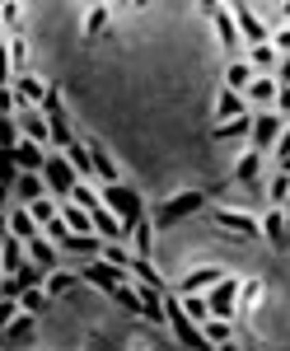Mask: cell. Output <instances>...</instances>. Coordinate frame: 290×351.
I'll use <instances>...</instances> for the list:
<instances>
[{
  "instance_id": "cell-42",
  "label": "cell",
  "mask_w": 290,
  "mask_h": 351,
  "mask_svg": "<svg viewBox=\"0 0 290 351\" xmlns=\"http://www.w3.org/2000/svg\"><path fill=\"white\" fill-rule=\"evenodd\" d=\"M71 202H75V206H84V211H94V206H104V197H99V192H89L84 183H75V192H71Z\"/></svg>"
},
{
  "instance_id": "cell-37",
  "label": "cell",
  "mask_w": 290,
  "mask_h": 351,
  "mask_svg": "<svg viewBox=\"0 0 290 351\" xmlns=\"http://www.w3.org/2000/svg\"><path fill=\"white\" fill-rule=\"evenodd\" d=\"M24 136H19V122L14 117H0V150H19Z\"/></svg>"
},
{
  "instance_id": "cell-54",
  "label": "cell",
  "mask_w": 290,
  "mask_h": 351,
  "mask_svg": "<svg viewBox=\"0 0 290 351\" xmlns=\"http://www.w3.org/2000/svg\"><path fill=\"white\" fill-rule=\"evenodd\" d=\"M281 173H286V178H290V155H286V160H281Z\"/></svg>"
},
{
  "instance_id": "cell-55",
  "label": "cell",
  "mask_w": 290,
  "mask_h": 351,
  "mask_svg": "<svg viewBox=\"0 0 290 351\" xmlns=\"http://www.w3.org/2000/svg\"><path fill=\"white\" fill-rule=\"evenodd\" d=\"M281 14H290V5H281Z\"/></svg>"
},
{
  "instance_id": "cell-20",
  "label": "cell",
  "mask_w": 290,
  "mask_h": 351,
  "mask_svg": "<svg viewBox=\"0 0 290 351\" xmlns=\"http://www.w3.org/2000/svg\"><path fill=\"white\" fill-rule=\"evenodd\" d=\"M10 234L28 243V239H38V234H43V225L28 216V206H19V211H10Z\"/></svg>"
},
{
  "instance_id": "cell-41",
  "label": "cell",
  "mask_w": 290,
  "mask_h": 351,
  "mask_svg": "<svg viewBox=\"0 0 290 351\" xmlns=\"http://www.w3.org/2000/svg\"><path fill=\"white\" fill-rule=\"evenodd\" d=\"M104 263H112V267H132V248H122V243H104Z\"/></svg>"
},
{
  "instance_id": "cell-36",
  "label": "cell",
  "mask_w": 290,
  "mask_h": 351,
  "mask_svg": "<svg viewBox=\"0 0 290 351\" xmlns=\"http://www.w3.org/2000/svg\"><path fill=\"white\" fill-rule=\"evenodd\" d=\"M33 332H38V328H33V314H19L14 324L5 328V337H10V342H33Z\"/></svg>"
},
{
  "instance_id": "cell-46",
  "label": "cell",
  "mask_w": 290,
  "mask_h": 351,
  "mask_svg": "<svg viewBox=\"0 0 290 351\" xmlns=\"http://www.w3.org/2000/svg\"><path fill=\"white\" fill-rule=\"evenodd\" d=\"M271 202H290V178H286V173L271 178Z\"/></svg>"
},
{
  "instance_id": "cell-17",
  "label": "cell",
  "mask_w": 290,
  "mask_h": 351,
  "mask_svg": "<svg viewBox=\"0 0 290 351\" xmlns=\"http://www.w3.org/2000/svg\"><path fill=\"white\" fill-rule=\"evenodd\" d=\"M127 271L136 276V286H145V291H159V295H169V286H164V276L150 267V258H132V267H127Z\"/></svg>"
},
{
  "instance_id": "cell-35",
  "label": "cell",
  "mask_w": 290,
  "mask_h": 351,
  "mask_svg": "<svg viewBox=\"0 0 290 351\" xmlns=\"http://www.w3.org/2000/svg\"><path fill=\"white\" fill-rule=\"evenodd\" d=\"M104 24H108V5H89L84 10V38H99Z\"/></svg>"
},
{
  "instance_id": "cell-19",
  "label": "cell",
  "mask_w": 290,
  "mask_h": 351,
  "mask_svg": "<svg viewBox=\"0 0 290 351\" xmlns=\"http://www.w3.org/2000/svg\"><path fill=\"white\" fill-rule=\"evenodd\" d=\"M89 160H94V178H99L104 188H112V183H122V178H117V164L108 160V150H104V145H89Z\"/></svg>"
},
{
  "instance_id": "cell-11",
  "label": "cell",
  "mask_w": 290,
  "mask_h": 351,
  "mask_svg": "<svg viewBox=\"0 0 290 351\" xmlns=\"http://www.w3.org/2000/svg\"><path fill=\"white\" fill-rule=\"evenodd\" d=\"M14 99H19V108H43V99H47V84L38 80V75H14Z\"/></svg>"
},
{
  "instance_id": "cell-31",
  "label": "cell",
  "mask_w": 290,
  "mask_h": 351,
  "mask_svg": "<svg viewBox=\"0 0 290 351\" xmlns=\"http://www.w3.org/2000/svg\"><path fill=\"white\" fill-rule=\"evenodd\" d=\"M47 304H52V295L38 286V291H24V295H19V314H43Z\"/></svg>"
},
{
  "instance_id": "cell-40",
  "label": "cell",
  "mask_w": 290,
  "mask_h": 351,
  "mask_svg": "<svg viewBox=\"0 0 290 351\" xmlns=\"http://www.w3.org/2000/svg\"><path fill=\"white\" fill-rule=\"evenodd\" d=\"M187 309V319H197V324H206L211 319V304H206V295H178Z\"/></svg>"
},
{
  "instance_id": "cell-12",
  "label": "cell",
  "mask_w": 290,
  "mask_h": 351,
  "mask_svg": "<svg viewBox=\"0 0 290 351\" xmlns=\"http://www.w3.org/2000/svg\"><path fill=\"white\" fill-rule=\"evenodd\" d=\"M89 220H94V234H99L104 243H122V239H127V230H122V220L112 216L108 206H94V211H89Z\"/></svg>"
},
{
  "instance_id": "cell-44",
  "label": "cell",
  "mask_w": 290,
  "mask_h": 351,
  "mask_svg": "<svg viewBox=\"0 0 290 351\" xmlns=\"http://www.w3.org/2000/svg\"><path fill=\"white\" fill-rule=\"evenodd\" d=\"M258 295H263V286H258V281H248V286H239V314H243L248 304H258Z\"/></svg>"
},
{
  "instance_id": "cell-2",
  "label": "cell",
  "mask_w": 290,
  "mask_h": 351,
  "mask_svg": "<svg viewBox=\"0 0 290 351\" xmlns=\"http://www.w3.org/2000/svg\"><path fill=\"white\" fill-rule=\"evenodd\" d=\"M43 183H47V197L52 202H71V192H75V169L71 160L61 155V150H47V164H43Z\"/></svg>"
},
{
  "instance_id": "cell-48",
  "label": "cell",
  "mask_w": 290,
  "mask_h": 351,
  "mask_svg": "<svg viewBox=\"0 0 290 351\" xmlns=\"http://www.w3.org/2000/svg\"><path fill=\"white\" fill-rule=\"evenodd\" d=\"M10 66H14V61H10V47H0V89H10V84H14Z\"/></svg>"
},
{
  "instance_id": "cell-4",
  "label": "cell",
  "mask_w": 290,
  "mask_h": 351,
  "mask_svg": "<svg viewBox=\"0 0 290 351\" xmlns=\"http://www.w3.org/2000/svg\"><path fill=\"white\" fill-rule=\"evenodd\" d=\"M239 286H243V281L225 271V281L206 291V304H211V319H234V314H239Z\"/></svg>"
},
{
  "instance_id": "cell-15",
  "label": "cell",
  "mask_w": 290,
  "mask_h": 351,
  "mask_svg": "<svg viewBox=\"0 0 290 351\" xmlns=\"http://www.w3.org/2000/svg\"><path fill=\"white\" fill-rule=\"evenodd\" d=\"M263 239L271 243V248H290V220L281 216V211H267L263 216Z\"/></svg>"
},
{
  "instance_id": "cell-24",
  "label": "cell",
  "mask_w": 290,
  "mask_h": 351,
  "mask_svg": "<svg viewBox=\"0 0 290 351\" xmlns=\"http://www.w3.org/2000/svg\"><path fill=\"white\" fill-rule=\"evenodd\" d=\"M127 243H132V258H150V243H155V220H141Z\"/></svg>"
},
{
  "instance_id": "cell-33",
  "label": "cell",
  "mask_w": 290,
  "mask_h": 351,
  "mask_svg": "<svg viewBox=\"0 0 290 351\" xmlns=\"http://www.w3.org/2000/svg\"><path fill=\"white\" fill-rule=\"evenodd\" d=\"M202 332H206V342H211V347L234 342V337H230V319H206V324H202Z\"/></svg>"
},
{
  "instance_id": "cell-25",
  "label": "cell",
  "mask_w": 290,
  "mask_h": 351,
  "mask_svg": "<svg viewBox=\"0 0 290 351\" xmlns=\"http://www.w3.org/2000/svg\"><path fill=\"white\" fill-rule=\"evenodd\" d=\"M276 89H281V84H276V75H253V84H248V99L263 108V104H271V99H276Z\"/></svg>"
},
{
  "instance_id": "cell-51",
  "label": "cell",
  "mask_w": 290,
  "mask_h": 351,
  "mask_svg": "<svg viewBox=\"0 0 290 351\" xmlns=\"http://www.w3.org/2000/svg\"><path fill=\"white\" fill-rule=\"evenodd\" d=\"M276 84H281V89H290V56H281V61H276Z\"/></svg>"
},
{
  "instance_id": "cell-52",
  "label": "cell",
  "mask_w": 290,
  "mask_h": 351,
  "mask_svg": "<svg viewBox=\"0 0 290 351\" xmlns=\"http://www.w3.org/2000/svg\"><path fill=\"white\" fill-rule=\"evenodd\" d=\"M271 150H276V160H286V155H290V127L276 136V145H271Z\"/></svg>"
},
{
  "instance_id": "cell-27",
  "label": "cell",
  "mask_w": 290,
  "mask_h": 351,
  "mask_svg": "<svg viewBox=\"0 0 290 351\" xmlns=\"http://www.w3.org/2000/svg\"><path fill=\"white\" fill-rule=\"evenodd\" d=\"M14 192L28 202H38V197H47V183H43V173H19V183H14Z\"/></svg>"
},
{
  "instance_id": "cell-47",
  "label": "cell",
  "mask_w": 290,
  "mask_h": 351,
  "mask_svg": "<svg viewBox=\"0 0 290 351\" xmlns=\"http://www.w3.org/2000/svg\"><path fill=\"white\" fill-rule=\"evenodd\" d=\"M19 112V99H14V89H0V117H14Z\"/></svg>"
},
{
  "instance_id": "cell-22",
  "label": "cell",
  "mask_w": 290,
  "mask_h": 351,
  "mask_svg": "<svg viewBox=\"0 0 290 351\" xmlns=\"http://www.w3.org/2000/svg\"><path fill=\"white\" fill-rule=\"evenodd\" d=\"M61 220L71 225V234H94V220H89V211H84V206H75V202H61Z\"/></svg>"
},
{
  "instance_id": "cell-34",
  "label": "cell",
  "mask_w": 290,
  "mask_h": 351,
  "mask_svg": "<svg viewBox=\"0 0 290 351\" xmlns=\"http://www.w3.org/2000/svg\"><path fill=\"white\" fill-rule=\"evenodd\" d=\"M248 84H253V66H243V61H234V66H230V71H225V89H248Z\"/></svg>"
},
{
  "instance_id": "cell-8",
  "label": "cell",
  "mask_w": 290,
  "mask_h": 351,
  "mask_svg": "<svg viewBox=\"0 0 290 351\" xmlns=\"http://www.w3.org/2000/svg\"><path fill=\"white\" fill-rule=\"evenodd\" d=\"M230 14H234V24H239V38H248L253 47H263V43H267V24L253 14V5L239 0V5H230Z\"/></svg>"
},
{
  "instance_id": "cell-30",
  "label": "cell",
  "mask_w": 290,
  "mask_h": 351,
  "mask_svg": "<svg viewBox=\"0 0 290 351\" xmlns=\"http://www.w3.org/2000/svg\"><path fill=\"white\" fill-rule=\"evenodd\" d=\"M28 216L38 220V225H47V220L61 216V202H52V197H38V202H28Z\"/></svg>"
},
{
  "instance_id": "cell-39",
  "label": "cell",
  "mask_w": 290,
  "mask_h": 351,
  "mask_svg": "<svg viewBox=\"0 0 290 351\" xmlns=\"http://www.w3.org/2000/svg\"><path fill=\"white\" fill-rule=\"evenodd\" d=\"M258 169H263V160H258V150H248V155L239 160L234 178H239V183H258Z\"/></svg>"
},
{
  "instance_id": "cell-14",
  "label": "cell",
  "mask_w": 290,
  "mask_h": 351,
  "mask_svg": "<svg viewBox=\"0 0 290 351\" xmlns=\"http://www.w3.org/2000/svg\"><path fill=\"white\" fill-rule=\"evenodd\" d=\"M28 263V253H24V239H14V234H5L0 239V271L5 276H14V271Z\"/></svg>"
},
{
  "instance_id": "cell-6",
  "label": "cell",
  "mask_w": 290,
  "mask_h": 351,
  "mask_svg": "<svg viewBox=\"0 0 290 351\" xmlns=\"http://www.w3.org/2000/svg\"><path fill=\"white\" fill-rule=\"evenodd\" d=\"M281 132H286V122H281L276 112H258V117H253V132H248V145L263 155V150L276 145V136H281Z\"/></svg>"
},
{
  "instance_id": "cell-50",
  "label": "cell",
  "mask_w": 290,
  "mask_h": 351,
  "mask_svg": "<svg viewBox=\"0 0 290 351\" xmlns=\"http://www.w3.org/2000/svg\"><path fill=\"white\" fill-rule=\"evenodd\" d=\"M276 117H281V122L290 117V89H276Z\"/></svg>"
},
{
  "instance_id": "cell-23",
  "label": "cell",
  "mask_w": 290,
  "mask_h": 351,
  "mask_svg": "<svg viewBox=\"0 0 290 351\" xmlns=\"http://www.w3.org/2000/svg\"><path fill=\"white\" fill-rule=\"evenodd\" d=\"M243 94H234V89H220V108H215V122H234V117H243Z\"/></svg>"
},
{
  "instance_id": "cell-53",
  "label": "cell",
  "mask_w": 290,
  "mask_h": 351,
  "mask_svg": "<svg viewBox=\"0 0 290 351\" xmlns=\"http://www.w3.org/2000/svg\"><path fill=\"white\" fill-rule=\"evenodd\" d=\"M10 234V211H0V239Z\"/></svg>"
},
{
  "instance_id": "cell-45",
  "label": "cell",
  "mask_w": 290,
  "mask_h": 351,
  "mask_svg": "<svg viewBox=\"0 0 290 351\" xmlns=\"http://www.w3.org/2000/svg\"><path fill=\"white\" fill-rule=\"evenodd\" d=\"M19 319V300H0V332Z\"/></svg>"
},
{
  "instance_id": "cell-18",
  "label": "cell",
  "mask_w": 290,
  "mask_h": 351,
  "mask_svg": "<svg viewBox=\"0 0 290 351\" xmlns=\"http://www.w3.org/2000/svg\"><path fill=\"white\" fill-rule=\"evenodd\" d=\"M14 164H19V173H43L47 150H43V145H33V141H24V145L14 150Z\"/></svg>"
},
{
  "instance_id": "cell-26",
  "label": "cell",
  "mask_w": 290,
  "mask_h": 351,
  "mask_svg": "<svg viewBox=\"0 0 290 351\" xmlns=\"http://www.w3.org/2000/svg\"><path fill=\"white\" fill-rule=\"evenodd\" d=\"M276 61H281L276 47L263 43V47H253V61H248V66H253V75H276Z\"/></svg>"
},
{
  "instance_id": "cell-29",
  "label": "cell",
  "mask_w": 290,
  "mask_h": 351,
  "mask_svg": "<svg viewBox=\"0 0 290 351\" xmlns=\"http://www.w3.org/2000/svg\"><path fill=\"white\" fill-rule=\"evenodd\" d=\"M75 281H80L75 271H61V267H56V271H47V286H43V291H47L52 300H61L66 291H71V286H75Z\"/></svg>"
},
{
  "instance_id": "cell-49",
  "label": "cell",
  "mask_w": 290,
  "mask_h": 351,
  "mask_svg": "<svg viewBox=\"0 0 290 351\" xmlns=\"http://www.w3.org/2000/svg\"><path fill=\"white\" fill-rule=\"evenodd\" d=\"M19 19H24V14H19V5H14V0H10V5H0V24L19 28Z\"/></svg>"
},
{
  "instance_id": "cell-9",
  "label": "cell",
  "mask_w": 290,
  "mask_h": 351,
  "mask_svg": "<svg viewBox=\"0 0 290 351\" xmlns=\"http://www.w3.org/2000/svg\"><path fill=\"white\" fill-rule=\"evenodd\" d=\"M122 276H127V271L122 267H112V263H104V258H94V263H89V267L80 271V281H89V286H94V291H112V286H122Z\"/></svg>"
},
{
  "instance_id": "cell-7",
  "label": "cell",
  "mask_w": 290,
  "mask_h": 351,
  "mask_svg": "<svg viewBox=\"0 0 290 351\" xmlns=\"http://www.w3.org/2000/svg\"><path fill=\"white\" fill-rule=\"evenodd\" d=\"M14 122H19V136H24V141H33V145H52V132H47L43 108H19Z\"/></svg>"
},
{
  "instance_id": "cell-16",
  "label": "cell",
  "mask_w": 290,
  "mask_h": 351,
  "mask_svg": "<svg viewBox=\"0 0 290 351\" xmlns=\"http://www.w3.org/2000/svg\"><path fill=\"white\" fill-rule=\"evenodd\" d=\"M24 253H28V263H38L43 271H56V243L47 239V234L28 239V243H24Z\"/></svg>"
},
{
  "instance_id": "cell-1",
  "label": "cell",
  "mask_w": 290,
  "mask_h": 351,
  "mask_svg": "<svg viewBox=\"0 0 290 351\" xmlns=\"http://www.w3.org/2000/svg\"><path fill=\"white\" fill-rule=\"evenodd\" d=\"M104 202L108 211L122 220V230H127V239H132V230L145 220V202H141V192L127 188V183H112V188H104Z\"/></svg>"
},
{
  "instance_id": "cell-32",
  "label": "cell",
  "mask_w": 290,
  "mask_h": 351,
  "mask_svg": "<svg viewBox=\"0 0 290 351\" xmlns=\"http://www.w3.org/2000/svg\"><path fill=\"white\" fill-rule=\"evenodd\" d=\"M108 300H117L127 314H141V319H145V309H141V295H136L132 286H112V291H108Z\"/></svg>"
},
{
  "instance_id": "cell-3",
  "label": "cell",
  "mask_w": 290,
  "mask_h": 351,
  "mask_svg": "<svg viewBox=\"0 0 290 351\" xmlns=\"http://www.w3.org/2000/svg\"><path fill=\"white\" fill-rule=\"evenodd\" d=\"M202 206H206V192H178V197H169L155 211V230H169V225H178V220L197 216Z\"/></svg>"
},
{
  "instance_id": "cell-56",
  "label": "cell",
  "mask_w": 290,
  "mask_h": 351,
  "mask_svg": "<svg viewBox=\"0 0 290 351\" xmlns=\"http://www.w3.org/2000/svg\"><path fill=\"white\" fill-rule=\"evenodd\" d=\"M0 300H5V291H0Z\"/></svg>"
},
{
  "instance_id": "cell-43",
  "label": "cell",
  "mask_w": 290,
  "mask_h": 351,
  "mask_svg": "<svg viewBox=\"0 0 290 351\" xmlns=\"http://www.w3.org/2000/svg\"><path fill=\"white\" fill-rule=\"evenodd\" d=\"M43 234H47L52 243H66V239H71V225L56 216V220H47V225H43Z\"/></svg>"
},
{
  "instance_id": "cell-10",
  "label": "cell",
  "mask_w": 290,
  "mask_h": 351,
  "mask_svg": "<svg viewBox=\"0 0 290 351\" xmlns=\"http://www.w3.org/2000/svg\"><path fill=\"white\" fill-rule=\"evenodd\" d=\"M215 230L239 234V239H258V234H263V225L253 216H243V211H215Z\"/></svg>"
},
{
  "instance_id": "cell-5",
  "label": "cell",
  "mask_w": 290,
  "mask_h": 351,
  "mask_svg": "<svg viewBox=\"0 0 290 351\" xmlns=\"http://www.w3.org/2000/svg\"><path fill=\"white\" fill-rule=\"evenodd\" d=\"M202 10H206V14L215 19V33H220V47H225V52H239V43H243V38H239V24H234V14H230V5H215V0H206Z\"/></svg>"
},
{
  "instance_id": "cell-13",
  "label": "cell",
  "mask_w": 290,
  "mask_h": 351,
  "mask_svg": "<svg viewBox=\"0 0 290 351\" xmlns=\"http://www.w3.org/2000/svg\"><path fill=\"white\" fill-rule=\"evenodd\" d=\"M220 281H225V271H220V267H197V271H187V276H183V291H178V295H206V291L220 286Z\"/></svg>"
},
{
  "instance_id": "cell-28",
  "label": "cell",
  "mask_w": 290,
  "mask_h": 351,
  "mask_svg": "<svg viewBox=\"0 0 290 351\" xmlns=\"http://www.w3.org/2000/svg\"><path fill=\"white\" fill-rule=\"evenodd\" d=\"M61 155L71 160L75 178H80V173H94V160H89V145H84V141H71V150H61Z\"/></svg>"
},
{
  "instance_id": "cell-38",
  "label": "cell",
  "mask_w": 290,
  "mask_h": 351,
  "mask_svg": "<svg viewBox=\"0 0 290 351\" xmlns=\"http://www.w3.org/2000/svg\"><path fill=\"white\" fill-rule=\"evenodd\" d=\"M19 183V164H14V150H0V188L10 192Z\"/></svg>"
},
{
  "instance_id": "cell-21",
  "label": "cell",
  "mask_w": 290,
  "mask_h": 351,
  "mask_svg": "<svg viewBox=\"0 0 290 351\" xmlns=\"http://www.w3.org/2000/svg\"><path fill=\"white\" fill-rule=\"evenodd\" d=\"M253 132V112H243L234 122H215V141H248Z\"/></svg>"
}]
</instances>
